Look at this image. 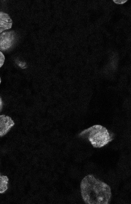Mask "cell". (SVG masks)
I'll return each instance as SVG.
<instances>
[{
  "mask_svg": "<svg viewBox=\"0 0 131 204\" xmlns=\"http://www.w3.org/2000/svg\"><path fill=\"white\" fill-rule=\"evenodd\" d=\"M13 21L10 16L7 13L0 12V29L4 31L12 27Z\"/></svg>",
  "mask_w": 131,
  "mask_h": 204,
  "instance_id": "5",
  "label": "cell"
},
{
  "mask_svg": "<svg viewBox=\"0 0 131 204\" xmlns=\"http://www.w3.org/2000/svg\"><path fill=\"white\" fill-rule=\"evenodd\" d=\"M1 77H0V84H1Z\"/></svg>",
  "mask_w": 131,
  "mask_h": 204,
  "instance_id": "11",
  "label": "cell"
},
{
  "mask_svg": "<svg viewBox=\"0 0 131 204\" xmlns=\"http://www.w3.org/2000/svg\"><path fill=\"white\" fill-rule=\"evenodd\" d=\"M2 99L1 97H0V106L2 105Z\"/></svg>",
  "mask_w": 131,
  "mask_h": 204,
  "instance_id": "9",
  "label": "cell"
},
{
  "mask_svg": "<svg viewBox=\"0 0 131 204\" xmlns=\"http://www.w3.org/2000/svg\"><path fill=\"white\" fill-rule=\"evenodd\" d=\"M8 180L7 176H1L0 174V193H3L7 190Z\"/></svg>",
  "mask_w": 131,
  "mask_h": 204,
  "instance_id": "6",
  "label": "cell"
},
{
  "mask_svg": "<svg viewBox=\"0 0 131 204\" xmlns=\"http://www.w3.org/2000/svg\"><path fill=\"white\" fill-rule=\"evenodd\" d=\"M15 34L12 31H7L0 34V51H5L9 49L13 44Z\"/></svg>",
  "mask_w": 131,
  "mask_h": 204,
  "instance_id": "3",
  "label": "cell"
},
{
  "mask_svg": "<svg viewBox=\"0 0 131 204\" xmlns=\"http://www.w3.org/2000/svg\"><path fill=\"white\" fill-rule=\"evenodd\" d=\"M79 136L87 139L96 148L103 147L113 140L112 136L106 128L99 125H94L85 129Z\"/></svg>",
  "mask_w": 131,
  "mask_h": 204,
  "instance_id": "2",
  "label": "cell"
},
{
  "mask_svg": "<svg viewBox=\"0 0 131 204\" xmlns=\"http://www.w3.org/2000/svg\"><path fill=\"white\" fill-rule=\"evenodd\" d=\"M3 31L0 29V33L2 32Z\"/></svg>",
  "mask_w": 131,
  "mask_h": 204,
  "instance_id": "10",
  "label": "cell"
},
{
  "mask_svg": "<svg viewBox=\"0 0 131 204\" xmlns=\"http://www.w3.org/2000/svg\"><path fill=\"white\" fill-rule=\"evenodd\" d=\"M5 57L3 53L0 51V68L3 65L5 61Z\"/></svg>",
  "mask_w": 131,
  "mask_h": 204,
  "instance_id": "7",
  "label": "cell"
},
{
  "mask_svg": "<svg viewBox=\"0 0 131 204\" xmlns=\"http://www.w3.org/2000/svg\"><path fill=\"white\" fill-rule=\"evenodd\" d=\"M14 124L10 117L5 115H0V136L6 134Z\"/></svg>",
  "mask_w": 131,
  "mask_h": 204,
  "instance_id": "4",
  "label": "cell"
},
{
  "mask_svg": "<svg viewBox=\"0 0 131 204\" xmlns=\"http://www.w3.org/2000/svg\"><path fill=\"white\" fill-rule=\"evenodd\" d=\"M127 0H113L115 3L118 4H122L126 2Z\"/></svg>",
  "mask_w": 131,
  "mask_h": 204,
  "instance_id": "8",
  "label": "cell"
},
{
  "mask_svg": "<svg viewBox=\"0 0 131 204\" xmlns=\"http://www.w3.org/2000/svg\"><path fill=\"white\" fill-rule=\"evenodd\" d=\"M81 193L84 202L88 204H108L110 201L111 189L107 184L89 174L82 180Z\"/></svg>",
  "mask_w": 131,
  "mask_h": 204,
  "instance_id": "1",
  "label": "cell"
}]
</instances>
